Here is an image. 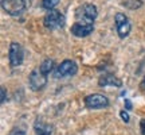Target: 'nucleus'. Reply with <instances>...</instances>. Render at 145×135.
Returning a JSON list of instances; mask_svg holds the SVG:
<instances>
[{
	"label": "nucleus",
	"instance_id": "f257e3e1",
	"mask_svg": "<svg viewBox=\"0 0 145 135\" xmlns=\"http://www.w3.org/2000/svg\"><path fill=\"white\" fill-rule=\"evenodd\" d=\"M98 15V10L94 4L86 3L78 7L75 11V18L78 23H94V19Z\"/></svg>",
	"mask_w": 145,
	"mask_h": 135
},
{
	"label": "nucleus",
	"instance_id": "f03ea898",
	"mask_svg": "<svg viewBox=\"0 0 145 135\" xmlns=\"http://www.w3.org/2000/svg\"><path fill=\"white\" fill-rule=\"evenodd\" d=\"M43 23L47 28L50 30H57V28H62L66 23V19L63 14H61L59 11H55V10H50L46 14L44 19H43Z\"/></svg>",
	"mask_w": 145,
	"mask_h": 135
},
{
	"label": "nucleus",
	"instance_id": "7ed1b4c3",
	"mask_svg": "<svg viewBox=\"0 0 145 135\" xmlns=\"http://www.w3.org/2000/svg\"><path fill=\"white\" fill-rule=\"evenodd\" d=\"M28 84H30V88H31L32 91H42L47 84V74L42 72V69L39 66L35 68V69L30 73Z\"/></svg>",
	"mask_w": 145,
	"mask_h": 135
},
{
	"label": "nucleus",
	"instance_id": "20e7f679",
	"mask_svg": "<svg viewBox=\"0 0 145 135\" xmlns=\"http://www.w3.org/2000/svg\"><path fill=\"white\" fill-rule=\"evenodd\" d=\"M1 8L11 16H19L26 10L24 0H1Z\"/></svg>",
	"mask_w": 145,
	"mask_h": 135
},
{
	"label": "nucleus",
	"instance_id": "39448f33",
	"mask_svg": "<svg viewBox=\"0 0 145 135\" xmlns=\"http://www.w3.org/2000/svg\"><path fill=\"white\" fill-rule=\"evenodd\" d=\"M23 57H24V52H23L22 45L18 42H12L8 47V60H10L11 68H16L22 65Z\"/></svg>",
	"mask_w": 145,
	"mask_h": 135
},
{
	"label": "nucleus",
	"instance_id": "423d86ee",
	"mask_svg": "<svg viewBox=\"0 0 145 135\" xmlns=\"http://www.w3.org/2000/svg\"><path fill=\"white\" fill-rule=\"evenodd\" d=\"M114 22H116V28H117V34L120 35V38H126L129 35L130 30H132V24H130L128 16L125 14L117 12L114 15Z\"/></svg>",
	"mask_w": 145,
	"mask_h": 135
},
{
	"label": "nucleus",
	"instance_id": "0eeeda50",
	"mask_svg": "<svg viewBox=\"0 0 145 135\" xmlns=\"http://www.w3.org/2000/svg\"><path fill=\"white\" fill-rule=\"evenodd\" d=\"M85 105L89 109H99V108H106L109 105V100L106 96L101 93H93L85 97Z\"/></svg>",
	"mask_w": 145,
	"mask_h": 135
},
{
	"label": "nucleus",
	"instance_id": "6e6552de",
	"mask_svg": "<svg viewBox=\"0 0 145 135\" xmlns=\"http://www.w3.org/2000/svg\"><path fill=\"white\" fill-rule=\"evenodd\" d=\"M78 70L77 64L71 61V60H65L62 64H59L55 68V77L57 78H62L66 76H74Z\"/></svg>",
	"mask_w": 145,
	"mask_h": 135
},
{
	"label": "nucleus",
	"instance_id": "1a4fd4ad",
	"mask_svg": "<svg viewBox=\"0 0 145 135\" xmlns=\"http://www.w3.org/2000/svg\"><path fill=\"white\" fill-rule=\"evenodd\" d=\"M94 30L93 23H78L75 22L71 26V34L78 36V38H83V36L90 35Z\"/></svg>",
	"mask_w": 145,
	"mask_h": 135
},
{
	"label": "nucleus",
	"instance_id": "9d476101",
	"mask_svg": "<svg viewBox=\"0 0 145 135\" xmlns=\"http://www.w3.org/2000/svg\"><path fill=\"white\" fill-rule=\"evenodd\" d=\"M99 87H108V85H113V87H121L122 83L121 80L117 77H114L113 74H106V76H102L99 78Z\"/></svg>",
	"mask_w": 145,
	"mask_h": 135
},
{
	"label": "nucleus",
	"instance_id": "9b49d317",
	"mask_svg": "<svg viewBox=\"0 0 145 135\" xmlns=\"http://www.w3.org/2000/svg\"><path fill=\"white\" fill-rule=\"evenodd\" d=\"M36 134L38 135H52V127L50 124H46L40 120H36L35 124H34Z\"/></svg>",
	"mask_w": 145,
	"mask_h": 135
},
{
	"label": "nucleus",
	"instance_id": "f8f14e48",
	"mask_svg": "<svg viewBox=\"0 0 145 135\" xmlns=\"http://www.w3.org/2000/svg\"><path fill=\"white\" fill-rule=\"evenodd\" d=\"M42 69V72L46 73L47 76H48V73H51L52 70H54V68H55V65H54V61L52 60H50V58H47V60H44L43 62L40 64V66H39Z\"/></svg>",
	"mask_w": 145,
	"mask_h": 135
},
{
	"label": "nucleus",
	"instance_id": "ddd939ff",
	"mask_svg": "<svg viewBox=\"0 0 145 135\" xmlns=\"http://www.w3.org/2000/svg\"><path fill=\"white\" fill-rule=\"evenodd\" d=\"M59 4V0H42V7L46 8L47 11L54 10Z\"/></svg>",
	"mask_w": 145,
	"mask_h": 135
},
{
	"label": "nucleus",
	"instance_id": "4468645a",
	"mask_svg": "<svg viewBox=\"0 0 145 135\" xmlns=\"http://www.w3.org/2000/svg\"><path fill=\"white\" fill-rule=\"evenodd\" d=\"M120 116H121V119L124 120L125 123H129V115L126 112V109H125V111H121V112H120Z\"/></svg>",
	"mask_w": 145,
	"mask_h": 135
},
{
	"label": "nucleus",
	"instance_id": "2eb2a0df",
	"mask_svg": "<svg viewBox=\"0 0 145 135\" xmlns=\"http://www.w3.org/2000/svg\"><path fill=\"white\" fill-rule=\"evenodd\" d=\"M10 135H26V132H24L23 130H19V128L16 130V128H15V130H12V131H11Z\"/></svg>",
	"mask_w": 145,
	"mask_h": 135
},
{
	"label": "nucleus",
	"instance_id": "dca6fc26",
	"mask_svg": "<svg viewBox=\"0 0 145 135\" xmlns=\"http://www.w3.org/2000/svg\"><path fill=\"white\" fill-rule=\"evenodd\" d=\"M140 130H141V134L145 135V119H141V122H140Z\"/></svg>",
	"mask_w": 145,
	"mask_h": 135
},
{
	"label": "nucleus",
	"instance_id": "f3484780",
	"mask_svg": "<svg viewBox=\"0 0 145 135\" xmlns=\"http://www.w3.org/2000/svg\"><path fill=\"white\" fill-rule=\"evenodd\" d=\"M1 103H4L5 101V88L4 87H1V100H0Z\"/></svg>",
	"mask_w": 145,
	"mask_h": 135
},
{
	"label": "nucleus",
	"instance_id": "a211bd4d",
	"mask_svg": "<svg viewBox=\"0 0 145 135\" xmlns=\"http://www.w3.org/2000/svg\"><path fill=\"white\" fill-rule=\"evenodd\" d=\"M125 108H126V111L132 109V103H130L129 100H125Z\"/></svg>",
	"mask_w": 145,
	"mask_h": 135
},
{
	"label": "nucleus",
	"instance_id": "6ab92c4d",
	"mask_svg": "<svg viewBox=\"0 0 145 135\" xmlns=\"http://www.w3.org/2000/svg\"><path fill=\"white\" fill-rule=\"evenodd\" d=\"M140 89L145 91V76H144V78H142V81L140 83Z\"/></svg>",
	"mask_w": 145,
	"mask_h": 135
}]
</instances>
